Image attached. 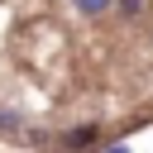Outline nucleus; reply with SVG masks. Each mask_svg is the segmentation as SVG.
I'll list each match as a JSON object with an SVG mask.
<instances>
[{
	"label": "nucleus",
	"mask_w": 153,
	"mask_h": 153,
	"mask_svg": "<svg viewBox=\"0 0 153 153\" xmlns=\"http://www.w3.org/2000/svg\"><path fill=\"white\" fill-rule=\"evenodd\" d=\"M100 134H96V124H81V129H72V134H62V143L67 148H91Z\"/></svg>",
	"instance_id": "f257e3e1"
},
{
	"label": "nucleus",
	"mask_w": 153,
	"mask_h": 153,
	"mask_svg": "<svg viewBox=\"0 0 153 153\" xmlns=\"http://www.w3.org/2000/svg\"><path fill=\"white\" fill-rule=\"evenodd\" d=\"M76 10H81V14H105L110 0H76Z\"/></svg>",
	"instance_id": "f03ea898"
},
{
	"label": "nucleus",
	"mask_w": 153,
	"mask_h": 153,
	"mask_svg": "<svg viewBox=\"0 0 153 153\" xmlns=\"http://www.w3.org/2000/svg\"><path fill=\"white\" fill-rule=\"evenodd\" d=\"M115 10H120V14H143V10H148V0H120Z\"/></svg>",
	"instance_id": "7ed1b4c3"
},
{
	"label": "nucleus",
	"mask_w": 153,
	"mask_h": 153,
	"mask_svg": "<svg viewBox=\"0 0 153 153\" xmlns=\"http://www.w3.org/2000/svg\"><path fill=\"white\" fill-rule=\"evenodd\" d=\"M105 153H129V148H124V143H115V148H105Z\"/></svg>",
	"instance_id": "20e7f679"
}]
</instances>
